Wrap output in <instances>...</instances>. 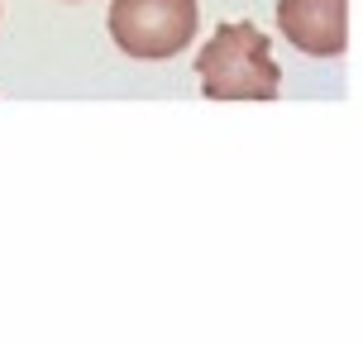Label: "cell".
Here are the masks:
<instances>
[{"instance_id":"3","label":"cell","mask_w":363,"mask_h":344,"mask_svg":"<svg viewBox=\"0 0 363 344\" xmlns=\"http://www.w3.org/2000/svg\"><path fill=\"white\" fill-rule=\"evenodd\" d=\"M277 29L306 57H345L349 0H277Z\"/></svg>"},{"instance_id":"1","label":"cell","mask_w":363,"mask_h":344,"mask_svg":"<svg viewBox=\"0 0 363 344\" xmlns=\"http://www.w3.org/2000/svg\"><path fill=\"white\" fill-rule=\"evenodd\" d=\"M196 77L211 101H277L282 91V67L272 57L268 34L249 19L220 24L211 34L196 57Z\"/></svg>"},{"instance_id":"2","label":"cell","mask_w":363,"mask_h":344,"mask_svg":"<svg viewBox=\"0 0 363 344\" xmlns=\"http://www.w3.org/2000/svg\"><path fill=\"white\" fill-rule=\"evenodd\" d=\"M196 0H115L110 5V38L125 57L163 62L196 38Z\"/></svg>"}]
</instances>
